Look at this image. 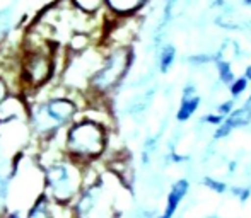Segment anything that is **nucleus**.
<instances>
[{"instance_id": "6", "label": "nucleus", "mask_w": 251, "mask_h": 218, "mask_svg": "<svg viewBox=\"0 0 251 218\" xmlns=\"http://www.w3.org/2000/svg\"><path fill=\"white\" fill-rule=\"evenodd\" d=\"M250 118H251V111L248 108L232 112V114L227 118V121L219 128V131L215 133V136H217V138H222V136L229 135L234 128H238V126H241V125H246V123L250 121Z\"/></svg>"}, {"instance_id": "17", "label": "nucleus", "mask_w": 251, "mask_h": 218, "mask_svg": "<svg viewBox=\"0 0 251 218\" xmlns=\"http://www.w3.org/2000/svg\"><path fill=\"white\" fill-rule=\"evenodd\" d=\"M205 121L207 123H210V125H219V123H222V116H214V114H210V116H207L205 118Z\"/></svg>"}, {"instance_id": "16", "label": "nucleus", "mask_w": 251, "mask_h": 218, "mask_svg": "<svg viewBox=\"0 0 251 218\" xmlns=\"http://www.w3.org/2000/svg\"><path fill=\"white\" fill-rule=\"evenodd\" d=\"M10 94V89H9V86H7V82L5 80L0 77V104L3 103V101L7 99V96Z\"/></svg>"}, {"instance_id": "2", "label": "nucleus", "mask_w": 251, "mask_h": 218, "mask_svg": "<svg viewBox=\"0 0 251 218\" xmlns=\"http://www.w3.org/2000/svg\"><path fill=\"white\" fill-rule=\"evenodd\" d=\"M45 189L51 199L72 203L82 193V164L69 159L45 167Z\"/></svg>"}, {"instance_id": "14", "label": "nucleus", "mask_w": 251, "mask_h": 218, "mask_svg": "<svg viewBox=\"0 0 251 218\" xmlns=\"http://www.w3.org/2000/svg\"><path fill=\"white\" fill-rule=\"evenodd\" d=\"M219 75H221V80L222 82H226V84H231L232 82V72H231V68H229V65L227 63H219Z\"/></svg>"}, {"instance_id": "15", "label": "nucleus", "mask_w": 251, "mask_h": 218, "mask_svg": "<svg viewBox=\"0 0 251 218\" xmlns=\"http://www.w3.org/2000/svg\"><path fill=\"white\" fill-rule=\"evenodd\" d=\"M203 184L208 186V188L214 189V191H217V193H224L226 191V184H224V182H219V181H215V179H212V177H205L203 179Z\"/></svg>"}, {"instance_id": "9", "label": "nucleus", "mask_w": 251, "mask_h": 218, "mask_svg": "<svg viewBox=\"0 0 251 218\" xmlns=\"http://www.w3.org/2000/svg\"><path fill=\"white\" fill-rule=\"evenodd\" d=\"M74 9L86 16H96L98 12L104 7V0H69Z\"/></svg>"}, {"instance_id": "11", "label": "nucleus", "mask_w": 251, "mask_h": 218, "mask_svg": "<svg viewBox=\"0 0 251 218\" xmlns=\"http://www.w3.org/2000/svg\"><path fill=\"white\" fill-rule=\"evenodd\" d=\"M26 218H51L50 213V201L45 196H40L36 201L31 205Z\"/></svg>"}, {"instance_id": "5", "label": "nucleus", "mask_w": 251, "mask_h": 218, "mask_svg": "<svg viewBox=\"0 0 251 218\" xmlns=\"http://www.w3.org/2000/svg\"><path fill=\"white\" fill-rule=\"evenodd\" d=\"M188 186L190 184L186 179H179L178 182H175V186H173L171 193H169V196H168V201H166V210L161 215V218H173L176 210H178L179 201H181L186 193H188Z\"/></svg>"}, {"instance_id": "10", "label": "nucleus", "mask_w": 251, "mask_h": 218, "mask_svg": "<svg viewBox=\"0 0 251 218\" xmlns=\"http://www.w3.org/2000/svg\"><path fill=\"white\" fill-rule=\"evenodd\" d=\"M199 104H200V97L199 96H188V94H186L185 99H183V103H181V108H179V111H178V119H179V121H186V119L192 118V114L197 111Z\"/></svg>"}, {"instance_id": "8", "label": "nucleus", "mask_w": 251, "mask_h": 218, "mask_svg": "<svg viewBox=\"0 0 251 218\" xmlns=\"http://www.w3.org/2000/svg\"><path fill=\"white\" fill-rule=\"evenodd\" d=\"M50 213H51V218H79L75 205H72V203L55 201V199L50 201Z\"/></svg>"}, {"instance_id": "7", "label": "nucleus", "mask_w": 251, "mask_h": 218, "mask_svg": "<svg viewBox=\"0 0 251 218\" xmlns=\"http://www.w3.org/2000/svg\"><path fill=\"white\" fill-rule=\"evenodd\" d=\"M146 0H104V5L115 16H130L135 12Z\"/></svg>"}, {"instance_id": "3", "label": "nucleus", "mask_w": 251, "mask_h": 218, "mask_svg": "<svg viewBox=\"0 0 251 218\" xmlns=\"http://www.w3.org/2000/svg\"><path fill=\"white\" fill-rule=\"evenodd\" d=\"M77 104L70 97L53 96L43 103L36 104L27 111V119L33 126L45 136H51L58 133L62 126H67L75 119Z\"/></svg>"}, {"instance_id": "20", "label": "nucleus", "mask_w": 251, "mask_h": 218, "mask_svg": "<svg viewBox=\"0 0 251 218\" xmlns=\"http://www.w3.org/2000/svg\"><path fill=\"white\" fill-rule=\"evenodd\" d=\"M9 218H19V217H16V215H10Z\"/></svg>"}, {"instance_id": "18", "label": "nucleus", "mask_w": 251, "mask_h": 218, "mask_svg": "<svg viewBox=\"0 0 251 218\" xmlns=\"http://www.w3.org/2000/svg\"><path fill=\"white\" fill-rule=\"evenodd\" d=\"M232 193H234L236 196H239V198H241V199H246V198H248V195H250L248 189H238V188H236Z\"/></svg>"}, {"instance_id": "19", "label": "nucleus", "mask_w": 251, "mask_h": 218, "mask_svg": "<svg viewBox=\"0 0 251 218\" xmlns=\"http://www.w3.org/2000/svg\"><path fill=\"white\" fill-rule=\"evenodd\" d=\"M231 108H232V103H224L219 108V112H221V114H227V112H231Z\"/></svg>"}, {"instance_id": "1", "label": "nucleus", "mask_w": 251, "mask_h": 218, "mask_svg": "<svg viewBox=\"0 0 251 218\" xmlns=\"http://www.w3.org/2000/svg\"><path fill=\"white\" fill-rule=\"evenodd\" d=\"M67 155L79 164L93 162L106 150V130L91 119L72 121L65 136Z\"/></svg>"}, {"instance_id": "12", "label": "nucleus", "mask_w": 251, "mask_h": 218, "mask_svg": "<svg viewBox=\"0 0 251 218\" xmlns=\"http://www.w3.org/2000/svg\"><path fill=\"white\" fill-rule=\"evenodd\" d=\"M173 62H175V48L166 46L161 53V58H159V65H161L162 72H168L169 66L173 65Z\"/></svg>"}, {"instance_id": "13", "label": "nucleus", "mask_w": 251, "mask_h": 218, "mask_svg": "<svg viewBox=\"0 0 251 218\" xmlns=\"http://www.w3.org/2000/svg\"><path fill=\"white\" fill-rule=\"evenodd\" d=\"M246 86H248V79H238L234 82H231V94L234 97H238L241 92L246 90Z\"/></svg>"}, {"instance_id": "4", "label": "nucleus", "mask_w": 251, "mask_h": 218, "mask_svg": "<svg viewBox=\"0 0 251 218\" xmlns=\"http://www.w3.org/2000/svg\"><path fill=\"white\" fill-rule=\"evenodd\" d=\"M130 62H132V55L125 46H116L108 55H104L100 68L91 77V90H94L96 94H106L115 86H118L128 70Z\"/></svg>"}]
</instances>
